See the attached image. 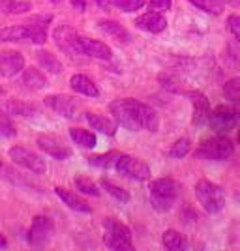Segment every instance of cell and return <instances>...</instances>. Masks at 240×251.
Segmentation results:
<instances>
[{
    "label": "cell",
    "instance_id": "cell-1",
    "mask_svg": "<svg viewBox=\"0 0 240 251\" xmlns=\"http://www.w3.org/2000/svg\"><path fill=\"white\" fill-rule=\"evenodd\" d=\"M111 115L115 116L116 124L124 126L130 131H139V129H146V131H156L160 120H158L156 111L146 103H141L137 100L126 98V100H115L109 105Z\"/></svg>",
    "mask_w": 240,
    "mask_h": 251
},
{
    "label": "cell",
    "instance_id": "cell-2",
    "mask_svg": "<svg viewBox=\"0 0 240 251\" xmlns=\"http://www.w3.org/2000/svg\"><path fill=\"white\" fill-rule=\"evenodd\" d=\"M195 197L201 202V206L209 214H218L225 206V193L223 189L212 184L209 180H199L195 186Z\"/></svg>",
    "mask_w": 240,
    "mask_h": 251
},
{
    "label": "cell",
    "instance_id": "cell-3",
    "mask_svg": "<svg viewBox=\"0 0 240 251\" xmlns=\"http://www.w3.org/2000/svg\"><path fill=\"white\" fill-rule=\"evenodd\" d=\"M233 154V143L227 137H212L209 141L201 143V147L195 150V157L209 159V161H221L227 159Z\"/></svg>",
    "mask_w": 240,
    "mask_h": 251
},
{
    "label": "cell",
    "instance_id": "cell-4",
    "mask_svg": "<svg viewBox=\"0 0 240 251\" xmlns=\"http://www.w3.org/2000/svg\"><path fill=\"white\" fill-rule=\"evenodd\" d=\"M53 232H54L53 221L47 216H36L32 220L30 229L27 232V242L30 244L32 248H43L53 238Z\"/></svg>",
    "mask_w": 240,
    "mask_h": 251
},
{
    "label": "cell",
    "instance_id": "cell-5",
    "mask_svg": "<svg viewBox=\"0 0 240 251\" xmlns=\"http://www.w3.org/2000/svg\"><path fill=\"white\" fill-rule=\"evenodd\" d=\"M240 120V113L235 107H227V105H219L214 111H210L209 124L214 131L218 133H225L231 131L233 127H237Z\"/></svg>",
    "mask_w": 240,
    "mask_h": 251
},
{
    "label": "cell",
    "instance_id": "cell-6",
    "mask_svg": "<svg viewBox=\"0 0 240 251\" xmlns=\"http://www.w3.org/2000/svg\"><path fill=\"white\" fill-rule=\"evenodd\" d=\"M115 169L120 175H124L128 178H133V180H139V182H145V180L150 178V169H148V165H146L143 159L133 156H120L118 161H116Z\"/></svg>",
    "mask_w": 240,
    "mask_h": 251
},
{
    "label": "cell",
    "instance_id": "cell-7",
    "mask_svg": "<svg viewBox=\"0 0 240 251\" xmlns=\"http://www.w3.org/2000/svg\"><path fill=\"white\" fill-rule=\"evenodd\" d=\"M11 161H15L17 165L28 169L34 175H43L45 173V161L38 154H34L30 150H27L25 147H13L10 150Z\"/></svg>",
    "mask_w": 240,
    "mask_h": 251
},
{
    "label": "cell",
    "instance_id": "cell-8",
    "mask_svg": "<svg viewBox=\"0 0 240 251\" xmlns=\"http://www.w3.org/2000/svg\"><path fill=\"white\" fill-rule=\"evenodd\" d=\"M77 51L90 58H98V60H111V56H113V51L104 42H98L92 38H83V36L77 38Z\"/></svg>",
    "mask_w": 240,
    "mask_h": 251
},
{
    "label": "cell",
    "instance_id": "cell-9",
    "mask_svg": "<svg viewBox=\"0 0 240 251\" xmlns=\"http://www.w3.org/2000/svg\"><path fill=\"white\" fill-rule=\"evenodd\" d=\"M36 143H38V147L42 148L43 152H47L54 159H66V157H70V148L64 145L60 137L51 135V133H42V135H38Z\"/></svg>",
    "mask_w": 240,
    "mask_h": 251
},
{
    "label": "cell",
    "instance_id": "cell-10",
    "mask_svg": "<svg viewBox=\"0 0 240 251\" xmlns=\"http://www.w3.org/2000/svg\"><path fill=\"white\" fill-rule=\"evenodd\" d=\"M45 105L51 107L54 113H58L64 118H75L77 113V100L66 94H54L45 98Z\"/></svg>",
    "mask_w": 240,
    "mask_h": 251
},
{
    "label": "cell",
    "instance_id": "cell-11",
    "mask_svg": "<svg viewBox=\"0 0 240 251\" xmlns=\"http://www.w3.org/2000/svg\"><path fill=\"white\" fill-rule=\"evenodd\" d=\"M53 38H54V43L58 45V49L64 51L66 54H77V32L73 30L72 26H58L53 32Z\"/></svg>",
    "mask_w": 240,
    "mask_h": 251
},
{
    "label": "cell",
    "instance_id": "cell-12",
    "mask_svg": "<svg viewBox=\"0 0 240 251\" xmlns=\"http://www.w3.org/2000/svg\"><path fill=\"white\" fill-rule=\"evenodd\" d=\"M25 68V56L17 51H4L0 52V75L13 77Z\"/></svg>",
    "mask_w": 240,
    "mask_h": 251
},
{
    "label": "cell",
    "instance_id": "cell-13",
    "mask_svg": "<svg viewBox=\"0 0 240 251\" xmlns=\"http://www.w3.org/2000/svg\"><path fill=\"white\" fill-rule=\"evenodd\" d=\"M135 25L141 30H146V32H150V34H160V32L165 30L167 19H165L161 13H158V11H148L145 15L137 17Z\"/></svg>",
    "mask_w": 240,
    "mask_h": 251
},
{
    "label": "cell",
    "instance_id": "cell-14",
    "mask_svg": "<svg viewBox=\"0 0 240 251\" xmlns=\"http://www.w3.org/2000/svg\"><path fill=\"white\" fill-rule=\"evenodd\" d=\"M189 100L193 103V124L203 126L209 122L210 116V103L207 100V96L201 92H189Z\"/></svg>",
    "mask_w": 240,
    "mask_h": 251
},
{
    "label": "cell",
    "instance_id": "cell-15",
    "mask_svg": "<svg viewBox=\"0 0 240 251\" xmlns=\"http://www.w3.org/2000/svg\"><path fill=\"white\" fill-rule=\"evenodd\" d=\"M150 193L167 199H177L180 193V184L173 178H158L150 184Z\"/></svg>",
    "mask_w": 240,
    "mask_h": 251
},
{
    "label": "cell",
    "instance_id": "cell-16",
    "mask_svg": "<svg viewBox=\"0 0 240 251\" xmlns=\"http://www.w3.org/2000/svg\"><path fill=\"white\" fill-rule=\"evenodd\" d=\"M54 193L62 199V202L66 206H70V208L75 210V212H83V214H90V212H92V208H90L79 195H75L73 191H68V189H64V188H54Z\"/></svg>",
    "mask_w": 240,
    "mask_h": 251
},
{
    "label": "cell",
    "instance_id": "cell-17",
    "mask_svg": "<svg viewBox=\"0 0 240 251\" xmlns=\"http://www.w3.org/2000/svg\"><path fill=\"white\" fill-rule=\"evenodd\" d=\"M86 122L94 127L96 131H102L105 135H115L116 133V120L115 118H109V116H100L94 113H86Z\"/></svg>",
    "mask_w": 240,
    "mask_h": 251
},
{
    "label": "cell",
    "instance_id": "cell-18",
    "mask_svg": "<svg viewBox=\"0 0 240 251\" xmlns=\"http://www.w3.org/2000/svg\"><path fill=\"white\" fill-rule=\"evenodd\" d=\"M70 86H72L75 92H79V94L83 96H88V98H98L100 96V90H98V86H96L86 75H73L72 79H70Z\"/></svg>",
    "mask_w": 240,
    "mask_h": 251
},
{
    "label": "cell",
    "instance_id": "cell-19",
    "mask_svg": "<svg viewBox=\"0 0 240 251\" xmlns=\"http://www.w3.org/2000/svg\"><path fill=\"white\" fill-rule=\"evenodd\" d=\"M100 28H102V32H105L109 38H113L115 42L122 43V45L130 43V34H128V30H126V28L122 26V25H120V23H116V21H102V23H100Z\"/></svg>",
    "mask_w": 240,
    "mask_h": 251
},
{
    "label": "cell",
    "instance_id": "cell-20",
    "mask_svg": "<svg viewBox=\"0 0 240 251\" xmlns=\"http://www.w3.org/2000/svg\"><path fill=\"white\" fill-rule=\"evenodd\" d=\"M32 10L27 0H0V15H23Z\"/></svg>",
    "mask_w": 240,
    "mask_h": 251
},
{
    "label": "cell",
    "instance_id": "cell-21",
    "mask_svg": "<svg viewBox=\"0 0 240 251\" xmlns=\"http://www.w3.org/2000/svg\"><path fill=\"white\" fill-rule=\"evenodd\" d=\"M23 84L28 88V90H42L47 86V79H45V75L40 72V70H36V68H27L25 72H23Z\"/></svg>",
    "mask_w": 240,
    "mask_h": 251
},
{
    "label": "cell",
    "instance_id": "cell-22",
    "mask_svg": "<svg viewBox=\"0 0 240 251\" xmlns=\"http://www.w3.org/2000/svg\"><path fill=\"white\" fill-rule=\"evenodd\" d=\"M28 40V25H11L0 30V42H21Z\"/></svg>",
    "mask_w": 240,
    "mask_h": 251
},
{
    "label": "cell",
    "instance_id": "cell-23",
    "mask_svg": "<svg viewBox=\"0 0 240 251\" xmlns=\"http://www.w3.org/2000/svg\"><path fill=\"white\" fill-rule=\"evenodd\" d=\"M36 58H38V62H40V66H42L45 72H51V74H54V75L62 72L60 60H58L54 54H51L49 51H38L36 52Z\"/></svg>",
    "mask_w": 240,
    "mask_h": 251
},
{
    "label": "cell",
    "instance_id": "cell-24",
    "mask_svg": "<svg viewBox=\"0 0 240 251\" xmlns=\"http://www.w3.org/2000/svg\"><path fill=\"white\" fill-rule=\"evenodd\" d=\"M70 137L73 139L75 145L83 148H94L96 147V135L92 131H86V129H81V127H72L70 129Z\"/></svg>",
    "mask_w": 240,
    "mask_h": 251
},
{
    "label": "cell",
    "instance_id": "cell-25",
    "mask_svg": "<svg viewBox=\"0 0 240 251\" xmlns=\"http://www.w3.org/2000/svg\"><path fill=\"white\" fill-rule=\"evenodd\" d=\"M161 242H163V248H167V250L177 251L186 248V238L178 230H165L161 236Z\"/></svg>",
    "mask_w": 240,
    "mask_h": 251
},
{
    "label": "cell",
    "instance_id": "cell-26",
    "mask_svg": "<svg viewBox=\"0 0 240 251\" xmlns=\"http://www.w3.org/2000/svg\"><path fill=\"white\" fill-rule=\"evenodd\" d=\"M104 244L109 248V250H115V251L133 250V244H132V240H126V238H122V236L113 234V232H107V230H105Z\"/></svg>",
    "mask_w": 240,
    "mask_h": 251
},
{
    "label": "cell",
    "instance_id": "cell-27",
    "mask_svg": "<svg viewBox=\"0 0 240 251\" xmlns=\"http://www.w3.org/2000/svg\"><path fill=\"white\" fill-rule=\"evenodd\" d=\"M45 23H42L38 19L36 23L28 25V42L36 43V45H42V43L47 42V28H45Z\"/></svg>",
    "mask_w": 240,
    "mask_h": 251
},
{
    "label": "cell",
    "instance_id": "cell-28",
    "mask_svg": "<svg viewBox=\"0 0 240 251\" xmlns=\"http://www.w3.org/2000/svg\"><path fill=\"white\" fill-rule=\"evenodd\" d=\"M118 157H120V154H118V152H109V154H102V156L88 157V161H90V165H92V167L111 169V167H115V165H116Z\"/></svg>",
    "mask_w": 240,
    "mask_h": 251
},
{
    "label": "cell",
    "instance_id": "cell-29",
    "mask_svg": "<svg viewBox=\"0 0 240 251\" xmlns=\"http://www.w3.org/2000/svg\"><path fill=\"white\" fill-rule=\"evenodd\" d=\"M6 109H8L10 115H15V116H34L36 115V109H34L32 105L25 103V101H17V100H10V101L6 103Z\"/></svg>",
    "mask_w": 240,
    "mask_h": 251
},
{
    "label": "cell",
    "instance_id": "cell-30",
    "mask_svg": "<svg viewBox=\"0 0 240 251\" xmlns=\"http://www.w3.org/2000/svg\"><path fill=\"white\" fill-rule=\"evenodd\" d=\"M104 229L107 232H113V234H118L126 240H132V230L126 227L124 223H120L118 220H113V218H107L104 221Z\"/></svg>",
    "mask_w": 240,
    "mask_h": 251
},
{
    "label": "cell",
    "instance_id": "cell-31",
    "mask_svg": "<svg viewBox=\"0 0 240 251\" xmlns=\"http://www.w3.org/2000/svg\"><path fill=\"white\" fill-rule=\"evenodd\" d=\"M199 10L207 11L210 15H219L223 11V2L221 0H189Z\"/></svg>",
    "mask_w": 240,
    "mask_h": 251
},
{
    "label": "cell",
    "instance_id": "cell-32",
    "mask_svg": "<svg viewBox=\"0 0 240 251\" xmlns=\"http://www.w3.org/2000/svg\"><path fill=\"white\" fill-rule=\"evenodd\" d=\"M223 96L235 105H240V77L229 79L225 83V86H223Z\"/></svg>",
    "mask_w": 240,
    "mask_h": 251
},
{
    "label": "cell",
    "instance_id": "cell-33",
    "mask_svg": "<svg viewBox=\"0 0 240 251\" xmlns=\"http://www.w3.org/2000/svg\"><path fill=\"white\" fill-rule=\"evenodd\" d=\"M75 186L77 189L84 193V195H92V197H100V189L96 186L92 180H88V178L84 176H75Z\"/></svg>",
    "mask_w": 240,
    "mask_h": 251
},
{
    "label": "cell",
    "instance_id": "cell-34",
    "mask_svg": "<svg viewBox=\"0 0 240 251\" xmlns=\"http://www.w3.org/2000/svg\"><path fill=\"white\" fill-rule=\"evenodd\" d=\"M102 188H104L109 195H113L115 199L122 201V202H128V201H130V193H128L126 189L118 188V186H115V184H111L109 180H104V182H102Z\"/></svg>",
    "mask_w": 240,
    "mask_h": 251
},
{
    "label": "cell",
    "instance_id": "cell-35",
    "mask_svg": "<svg viewBox=\"0 0 240 251\" xmlns=\"http://www.w3.org/2000/svg\"><path fill=\"white\" fill-rule=\"evenodd\" d=\"M15 135H17V129H15L13 122L10 120V116L0 111V137H15Z\"/></svg>",
    "mask_w": 240,
    "mask_h": 251
},
{
    "label": "cell",
    "instance_id": "cell-36",
    "mask_svg": "<svg viewBox=\"0 0 240 251\" xmlns=\"http://www.w3.org/2000/svg\"><path fill=\"white\" fill-rule=\"evenodd\" d=\"M150 204L158 210V212H169L175 204V199H167V197H160V195H154L150 193Z\"/></svg>",
    "mask_w": 240,
    "mask_h": 251
},
{
    "label": "cell",
    "instance_id": "cell-37",
    "mask_svg": "<svg viewBox=\"0 0 240 251\" xmlns=\"http://www.w3.org/2000/svg\"><path fill=\"white\" fill-rule=\"evenodd\" d=\"M189 152V139H178L177 143L171 147L169 156L171 157H184Z\"/></svg>",
    "mask_w": 240,
    "mask_h": 251
},
{
    "label": "cell",
    "instance_id": "cell-38",
    "mask_svg": "<svg viewBox=\"0 0 240 251\" xmlns=\"http://www.w3.org/2000/svg\"><path fill=\"white\" fill-rule=\"evenodd\" d=\"M146 4V0H115V6L122 11H137Z\"/></svg>",
    "mask_w": 240,
    "mask_h": 251
},
{
    "label": "cell",
    "instance_id": "cell-39",
    "mask_svg": "<svg viewBox=\"0 0 240 251\" xmlns=\"http://www.w3.org/2000/svg\"><path fill=\"white\" fill-rule=\"evenodd\" d=\"M227 28H229L231 34L237 38V42L240 43V15H229V19H227Z\"/></svg>",
    "mask_w": 240,
    "mask_h": 251
},
{
    "label": "cell",
    "instance_id": "cell-40",
    "mask_svg": "<svg viewBox=\"0 0 240 251\" xmlns=\"http://www.w3.org/2000/svg\"><path fill=\"white\" fill-rule=\"evenodd\" d=\"M150 8L154 11H167L171 8V0H150Z\"/></svg>",
    "mask_w": 240,
    "mask_h": 251
},
{
    "label": "cell",
    "instance_id": "cell-41",
    "mask_svg": "<svg viewBox=\"0 0 240 251\" xmlns=\"http://www.w3.org/2000/svg\"><path fill=\"white\" fill-rule=\"evenodd\" d=\"M70 2H72V6L77 11H84V10H86V0H70Z\"/></svg>",
    "mask_w": 240,
    "mask_h": 251
},
{
    "label": "cell",
    "instance_id": "cell-42",
    "mask_svg": "<svg viewBox=\"0 0 240 251\" xmlns=\"http://www.w3.org/2000/svg\"><path fill=\"white\" fill-rule=\"evenodd\" d=\"M98 6L104 10H109L111 6H115V0H98Z\"/></svg>",
    "mask_w": 240,
    "mask_h": 251
},
{
    "label": "cell",
    "instance_id": "cell-43",
    "mask_svg": "<svg viewBox=\"0 0 240 251\" xmlns=\"http://www.w3.org/2000/svg\"><path fill=\"white\" fill-rule=\"evenodd\" d=\"M8 246V242H6V236L4 234H0V248H6Z\"/></svg>",
    "mask_w": 240,
    "mask_h": 251
},
{
    "label": "cell",
    "instance_id": "cell-44",
    "mask_svg": "<svg viewBox=\"0 0 240 251\" xmlns=\"http://www.w3.org/2000/svg\"><path fill=\"white\" fill-rule=\"evenodd\" d=\"M4 94V88H2V86H0V96Z\"/></svg>",
    "mask_w": 240,
    "mask_h": 251
},
{
    "label": "cell",
    "instance_id": "cell-45",
    "mask_svg": "<svg viewBox=\"0 0 240 251\" xmlns=\"http://www.w3.org/2000/svg\"><path fill=\"white\" fill-rule=\"evenodd\" d=\"M51 2H54V4H58V2H60V0H51Z\"/></svg>",
    "mask_w": 240,
    "mask_h": 251
},
{
    "label": "cell",
    "instance_id": "cell-46",
    "mask_svg": "<svg viewBox=\"0 0 240 251\" xmlns=\"http://www.w3.org/2000/svg\"><path fill=\"white\" fill-rule=\"evenodd\" d=\"M0 173H2V163H0Z\"/></svg>",
    "mask_w": 240,
    "mask_h": 251
},
{
    "label": "cell",
    "instance_id": "cell-47",
    "mask_svg": "<svg viewBox=\"0 0 240 251\" xmlns=\"http://www.w3.org/2000/svg\"><path fill=\"white\" fill-rule=\"evenodd\" d=\"M239 143H240V131H239Z\"/></svg>",
    "mask_w": 240,
    "mask_h": 251
}]
</instances>
